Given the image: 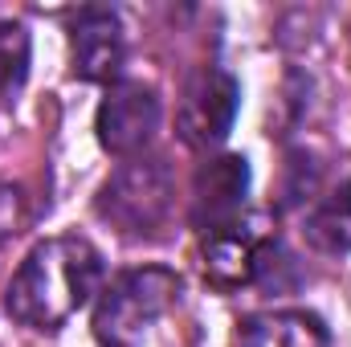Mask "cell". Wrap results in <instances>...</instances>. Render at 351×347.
Masks as SVG:
<instances>
[{
  "label": "cell",
  "instance_id": "obj_8",
  "mask_svg": "<svg viewBox=\"0 0 351 347\" xmlns=\"http://www.w3.org/2000/svg\"><path fill=\"white\" fill-rule=\"evenodd\" d=\"M258 274H262V246L250 233H241L237 225L221 229V233H208V241H204V278L217 290L250 286Z\"/></svg>",
  "mask_w": 351,
  "mask_h": 347
},
{
  "label": "cell",
  "instance_id": "obj_3",
  "mask_svg": "<svg viewBox=\"0 0 351 347\" xmlns=\"http://www.w3.org/2000/svg\"><path fill=\"white\" fill-rule=\"evenodd\" d=\"M94 213L127 241L160 237V229L172 217V176L164 168V160L135 156L119 164V172L98 188Z\"/></svg>",
  "mask_w": 351,
  "mask_h": 347
},
{
  "label": "cell",
  "instance_id": "obj_6",
  "mask_svg": "<svg viewBox=\"0 0 351 347\" xmlns=\"http://www.w3.org/2000/svg\"><path fill=\"white\" fill-rule=\"evenodd\" d=\"M127 58V37L119 12L110 8H78L70 21V62L74 78L82 82H110L119 78Z\"/></svg>",
  "mask_w": 351,
  "mask_h": 347
},
{
  "label": "cell",
  "instance_id": "obj_9",
  "mask_svg": "<svg viewBox=\"0 0 351 347\" xmlns=\"http://www.w3.org/2000/svg\"><path fill=\"white\" fill-rule=\"evenodd\" d=\"M237 347H331V335L319 315L306 311H269L245 319Z\"/></svg>",
  "mask_w": 351,
  "mask_h": 347
},
{
  "label": "cell",
  "instance_id": "obj_1",
  "mask_svg": "<svg viewBox=\"0 0 351 347\" xmlns=\"http://www.w3.org/2000/svg\"><path fill=\"white\" fill-rule=\"evenodd\" d=\"M102 286V254L78 233L41 241L8 282L4 311L33 331L66 327Z\"/></svg>",
  "mask_w": 351,
  "mask_h": 347
},
{
  "label": "cell",
  "instance_id": "obj_12",
  "mask_svg": "<svg viewBox=\"0 0 351 347\" xmlns=\"http://www.w3.org/2000/svg\"><path fill=\"white\" fill-rule=\"evenodd\" d=\"M29 225V208H25V192L8 180H0V241L25 233Z\"/></svg>",
  "mask_w": 351,
  "mask_h": 347
},
{
  "label": "cell",
  "instance_id": "obj_2",
  "mask_svg": "<svg viewBox=\"0 0 351 347\" xmlns=\"http://www.w3.org/2000/svg\"><path fill=\"white\" fill-rule=\"evenodd\" d=\"M180 298V274L168 265H139L119 274L94 302L98 347H135Z\"/></svg>",
  "mask_w": 351,
  "mask_h": 347
},
{
  "label": "cell",
  "instance_id": "obj_5",
  "mask_svg": "<svg viewBox=\"0 0 351 347\" xmlns=\"http://www.w3.org/2000/svg\"><path fill=\"white\" fill-rule=\"evenodd\" d=\"M160 119H164V106H160L152 86H143V82H110V90L98 102L94 131H98V143L110 156L135 160L156 139Z\"/></svg>",
  "mask_w": 351,
  "mask_h": 347
},
{
  "label": "cell",
  "instance_id": "obj_7",
  "mask_svg": "<svg viewBox=\"0 0 351 347\" xmlns=\"http://www.w3.org/2000/svg\"><path fill=\"white\" fill-rule=\"evenodd\" d=\"M250 192V164L241 156L204 160L192 180V221L204 233H221L237 225V213Z\"/></svg>",
  "mask_w": 351,
  "mask_h": 347
},
{
  "label": "cell",
  "instance_id": "obj_10",
  "mask_svg": "<svg viewBox=\"0 0 351 347\" xmlns=\"http://www.w3.org/2000/svg\"><path fill=\"white\" fill-rule=\"evenodd\" d=\"M302 233L306 241L319 250V254H348L351 250V180L339 184L335 192H327L302 221Z\"/></svg>",
  "mask_w": 351,
  "mask_h": 347
},
{
  "label": "cell",
  "instance_id": "obj_11",
  "mask_svg": "<svg viewBox=\"0 0 351 347\" xmlns=\"http://www.w3.org/2000/svg\"><path fill=\"white\" fill-rule=\"evenodd\" d=\"M29 78V33L16 21L0 25V106H12Z\"/></svg>",
  "mask_w": 351,
  "mask_h": 347
},
{
  "label": "cell",
  "instance_id": "obj_4",
  "mask_svg": "<svg viewBox=\"0 0 351 347\" xmlns=\"http://www.w3.org/2000/svg\"><path fill=\"white\" fill-rule=\"evenodd\" d=\"M237 102H241L237 78L217 66H204L200 74L188 78L184 98H180V115H176L180 139L196 152L225 143V135L233 131V119H237Z\"/></svg>",
  "mask_w": 351,
  "mask_h": 347
}]
</instances>
